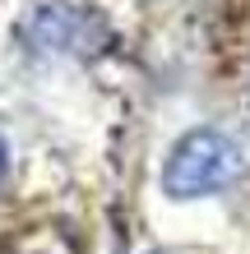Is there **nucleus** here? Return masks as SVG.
<instances>
[{
  "mask_svg": "<svg viewBox=\"0 0 250 254\" xmlns=\"http://www.w3.org/2000/svg\"><path fill=\"white\" fill-rule=\"evenodd\" d=\"M19 37L33 51H47V56H75V51L88 56L111 42L102 14L88 5H37L19 23Z\"/></svg>",
  "mask_w": 250,
  "mask_h": 254,
  "instance_id": "2",
  "label": "nucleus"
},
{
  "mask_svg": "<svg viewBox=\"0 0 250 254\" xmlns=\"http://www.w3.org/2000/svg\"><path fill=\"white\" fill-rule=\"evenodd\" d=\"M0 171H5V139H0Z\"/></svg>",
  "mask_w": 250,
  "mask_h": 254,
  "instance_id": "3",
  "label": "nucleus"
},
{
  "mask_svg": "<svg viewBox=\"0 0 250 254\" xmlns=\"http://www.w3.org/2000/svg\"><path fill=\"white\" fill-rule=\"evenodd\" d=\"M153 254H163V250H153Z\"/></svg>",
  "mask_w": 250,
  "mask_h": 254,
  "instance_id": "4",
  "label": "nucleus"
},
{
  "mask_svg": "<svg viewBox=\"0 0 250 254\" xmlns=\"http://www.w3.org/2000/svg\"><path fill=\"white\" fill-rule=\"evenodd\" d=\"M241 171H246L241 143L213 125H199L171 143V153L163 162V194H171V199H209V194L227 190Z\"/></svg>",
  "mask_w": 250,
  "mask_h": 254,
  "instance_id": "1",
  "label": "nucleus"
}]
</instances>
